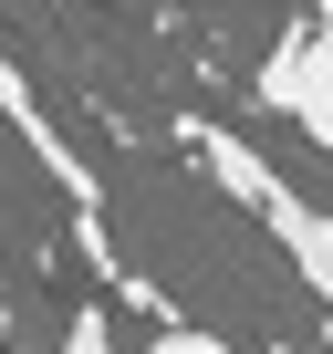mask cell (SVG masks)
<instances>
[{"label": "cell", "mask_w": 333, "mask_h": 354, "mask_svg": "<svg viewBox=\"0 0 333 354\" xmlns=\"http://www.w3.org/2000/svg\"><path fill=\"white\" fill-rule=\"evenodd\" d=\"M281 125H302L323 156H333V11H312V21H292L271 53H260V84H250Z\"/></svg>", "instance_id": "6da1fadb"}, {"label": "cell", "mask_w": 333, "mask_h": 354, "mask_svg": "<svg viewBox=\"0 0 333 354\" xmlns=\"http://www.w3.org/2000/svg\"><path fill=\"white\" fill-rule=\"evenodd\" d=\"M0 125H11V136L32 146V167H42L53 188L73 198V219H104V167H94V156H84V146L63 136V115H53L42 94H32V73H21L11 53H0Z\"/></svg>", "instance_id": "7a4b0ae2"}, {"label": "cell", "mask_w": 333, "mask_h": 354, "mask_svg": "<svg viewBox=\"0 0 333 354\" xmlns=\"http://www.w3.org/2000/svg\"><path fill=\"white\" fill-rule=\"evenodd\" d=\"M271 240H281V261H292V281L312 292V313H323V333H333V209L323 198H302L292 177H271V198L250 209Z\"/></svg>", "instance_id": "3957f363"}, {"label": "cell", "mask_w": 333, "mask_h": 354, "mask_svg": "<svg viewBox=\"0 0 333 354\" xmlns=\"http://www.w3.org/2000/svg\"><path fill=\"white\" fill-rule=\"evenodd\" d=\"M135 354H240L229 333H209V323H166V333H146Z\"/></svg>", "instance_id": "277c9868"}, {"label": "cell", "mask_w": 333, "mask_h": 354, "mask_svg": "<svg viewBox=\"0 0 333 354\" xmlns=\"http://www.w3.org/2000/svg\"><path fill=\"white\" fill-rule=\"evenodd\" d=\"M63 354H115V333H104V313H73V323H63Z\"/></svg>", "instance_id": "5b68a950"}]
</instances>
